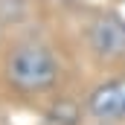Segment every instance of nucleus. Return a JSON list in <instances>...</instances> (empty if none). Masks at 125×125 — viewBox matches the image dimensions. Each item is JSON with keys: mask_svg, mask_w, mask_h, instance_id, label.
<instances>
[{"mask_svg": "<svg viewBox=\"0 0 125 125\" xmlns=\"http://www.w3.org/2000/svg\"><path fill=\"white\" fill-rule=\"evenodd\" d=\"M6 76L21 90H44V87H50L55 82L58 64H55L52 52L47 47H41V44H21L6 61Z\"/></svg>", "mask_w": 125, "mask_h": 125, "instance_id": "nucleus-1", "label": "nucleus"}, {"mask_svg": "<svg viewBox=\"0 0 125 125\" xmlns=\"http://www.w3.org/2000/svg\"><path fill=\"white\" fill-rule=\"evenodd\" d=\"M90 47L102 61L125 58V21L116 15H99L90 23Z\"/></svg>", "mask_w": 125, "mask_h": 125, "instance_id": "nucleus-2", "label": "nucleus"}, {"mask_svg": "<svg viewBox=\"0 0 125 125\" xmlns=\"http://www.w3.org/2000/svg\"><path fill=\"white\" fill-rule=\"evenodd\" d=\"M87 111L102 122L125 119V79H114V82L99 84L87 99Z\"/></svg>", "mask_w": 125, "mask_h": 125, "instance_id": "nucleus-3", "label": "nucleus"}]
</instances>
